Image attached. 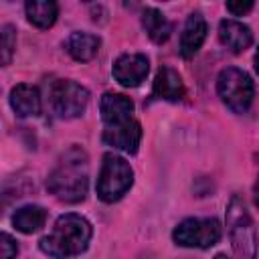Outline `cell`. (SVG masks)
Listing matches in <instances>:
<instances>
[{"label": "cell", "instance_id": "6da1fadb", "mask_svg": "<svg viewBox=\"0 0 259 259\" xmlns=\"http://www.w3.org/2000/svg\"><path fill=\"white\" fill-rule=\"evenodd\" d=\"M49 192L69 204L81 202L89 188V158L83 148L73 146L61 154L47 178Z\"/></svg>", "mask_w": 259, "mask_h": 259}, {"label": "cell", "instance_id": "7a4b0ae2", "mask_svg": "<svg viewBox=\"0 0 259 259\" xmlns=\"http://www.w3.org/2000/svg\"><path fill=\"white\" fill-rule=\"evenodd\" d=\"M91 235L93 229L85 217L77 212H65L55 221L53 231L38 241V247L49 257L69 259L87 251Z\"/></svg>", "mask_w": 259, "mask_h": 259}, {"label": "cell", "instance_id": "3957f363", "mask_svg": "<svg viewBox=\"0 0 259 259\" xmlns=\"http://www.w3.org/2000/svg\"><path fill=\"white\" fill-rule=\"evenodd\" d=\"M227 229L229 239L237 259H257V231L255 223L241 200L239 194H233L227 206Z\"/></svg>", "mask_w": 259, "mask_h": 259}, {"label": "cell", "instance_id": "277c9868", "mask_svg": "<svg viewBox=\"0 0 259 259\" xmlns=\"http://www.w3.org/2000/svg\"><path fill=\"white\" fill-rule=\"evenodd\" d=\"M132 184H134V170L130 162L117 154H105L95 186L97 196L103 202H115L132 188Z\"/></svg>", "mask_w": 259, "mask_h": 259}, {"label": "cell", "instance_id": "5b68a950", "mask_svg": "<svg viewBox=\"0 0 259 259\" xmlns=\"http://www.w3.org/2000/svg\"><path fill=\"white\" fill-rule=\"evenodd\" d=\"M217 93L233 113H245L253 103L255 85L243 69L227 67L219 73Z\"/></svg>", "mask_w": 259, "mask_h": 259}, {"label": "cell", "instance_id": "8992f818", "mask_svg": "<svg viewBox=\"0 0 259 259\" xmlns=\"http://www.w3.org/2000/svg\"><path fill=\"white\" fill-rule=\"evenodd\" d=\"M49 103L57 117L75 119L85 113L89 103V91L71 79H57L49 89Z\"/></svg>", "mask_w": 259, "mask_h": 259}, {"label": "cell", "instance_id": "52a82bcc", "mask_svg": "<svg viewBox=\"0 0 259 259\" xmlns=\"http://www.w3.org/2000/svg\"><path fill=\"white\" fill-rule=\"evenodd\" d=\"M223 229L217 219H184L172 231V241L180 247L208 249L221 241Z\"/></svg>", "mask_w": 259, "mask_h": 259}, {"label": "cell", "instance_id": "ba28073f", "mask_svg": "<svg viewBox=\"0 0 259 259\" xmlns=\"http://www.w3.org/2000/svg\"><path fill=\"white\" fill-rule=\"evenodd\" d=\"M103 144L111 146L113 150H121L125 154H136L140 140H142V125L136 117L117 121V123H109L103 130L101 136Z\"/></svg>", "mask_w": 259, "mask_h": 259}, {"label": "cell", "instance_id": "9c48e42d", "mask_svg": "<svg viewBox=\"0 0 259 259\" xmlns=\"http://www.w3.org/2000/svg\"><path fill=\"white\" fill-rule=\"evenodd\" d=\"M150 71L148 57L142 53H125L119 55L111 67L113 79L123 87H138Z\"/></svg>", "mask_w": 259, "mask_h": 259}, {"label": "cell", "instance_id": "30bf717a", "mask_svg": "<svg viewBox=\"0 0 259 259\" xmlns=\"http://www.w3.org/2000/svg\"><path fill=\"white\" fill-rule=\"evenodd\" d=\"M206 38V20L202 16V12L194 10L188 14L186 22H184V28H182V34H180V55L182 59H192L198 49L202 47Z\"/></svg>", "mask_w": 259, "mask_h": 259}, {"label": "cell", "instance_id": "8fae6325", "mask_svg": "<svg viewBox=\"0 0 259 259\" xmlns=\"http://www.w3.org/2000/svg\"><path fill=\"white\" fill-rule=\"evenodd\" d=\"M184 93H186V89H184V83H182V77L178 75V71H174L168 65L160 67L156 73V79H154L152 99L180 101L184 97Z\"/></svg>", "mask_w": 259, "mask_h": 259}, {"label": "cell", "instance_id": "7c38bea8", "mask_svg": "<svg viewBox=\"0 0 259 259\" xmlns=\"http://www.w3.org/2000/svg\"><path fill=\"white\" fill-rule=\"evenodd\" d=\"M99 111H101V119L103 125L109 123H117L123 119L134 117V101L121 93H103L99 99Z\"/></svg>", "mask_w": 259, "mask_h": 259}, {"label": "cell", "instance_id": "4fadbf2b", "mask_svg": "<svg viewBox=\"0 0 259 259\" xmlns=\"http://www.w3.org/2000/svg\"><path fill=\"white\" fill-rule=\"evenodd\" d=\"M219 38L229 51L241 53V51L251 47L253 32H251V28L247 24H243L239 20H233V18H225L219 24Z\"/></svg>", "mask_w": 259, "mask_h": 259}, {"label": "cell", "instance_id": "5bb4252c", "mask_svg": "<svg viewBox=\"0 0 259 259\" xmlns=\"http://www.w3.org/2000/svg\"><path fill=\"white\" fill-rule=\"evenodd\" d=\"M10 107L18 117H32L40 113V95L34 85H14L10 89Z\"/></svg>", "mask_w": 259, "mask_h": 259}, {"label": "cell", "instance_id": "9a60e30c", "mask_svg": "<svg viewBox=\"0 0 259 259\" xmlns=\"http://www.w3.org/2000/svg\"><path fill=\"white\" fill-rule=\"evenodd\" d=\"M99 47H101V40L97 34H91V32H71L65 40V49L67 53L75 59V61H81V63H87L91 61L97 53H99Z\"/></svg>", "mask_w": 259, "mask_h": 259}, {"label": "cell", "instance_id": "2e32d148", "mask_svg": "<svg viewBox=\"0 0 259 259\" xmlns=\"http://www.w3.org/2000/svg\"><path fill=\"white\" fill-rule=\"evenodd\" d=\"M142 26H144L146 34L150 36V40L156 45L166 42L172 34V22L166 18L164 12H160L154 6H146L142 10Z\"/></svg>", "mask_w": 259, "mask_h": 259}, {"label": "cell", "instance_id": "e0dca14e", "mask_svg": "<svg viewBox=\"0 0 259 259\" xmlns=\"http://www.w3.org/2000/svg\"><path fill=\"white\" fill-rule=\"evenodd\" d=\"M45 223H47V210L38 204H24V206L16 208V212L12 214L14 229L24 235L40 231L45 227Z\"/></svg>", "mask_w": 259, "mask_h": 259}, {"label": "cell", "instance_id": "ac0fdd59", "mask_svg": "<svg viewBox=\"0 0 259 259\" xmlns=\"http://www.w3.org/2000/svg\"><path fill=\"white\" fill-rule=\"evenodd\" d=\"M24 10H26L28 22L40 30L51 28L59 16V6L53 0H28L24 4Z\"/></svg>", "mask_w": 259, "mask_h": 259}, {"label": "cell", "instance_id": "d6986e66", "mask_svg": "<svg viewBox=\"0 0 259 259\" xmlns=\"http://www.w3.org/2000/svg\"><path fill=\"white\" fill-rule=\"evenodd\" d=\"M14 49H16V30L12 24H4L0 32V61L4 67L10 65Z\"/></svg>", "mask_w": 259, "mask_h": 259}, {"label": "cell", "instance_id": "ffe728a7", "mask_svg": "<svg viewBox=\"0 0 259 259\" xmlns=\"http://www.w3.org/2000/svg\"><path fill=\"white\" fill-rule=\"evenodd\" d=\"M16 253H18L16 241L8 233H2L0 235V259H14Z\"/></svg>", "mask_w": 259, "mask_h": 259}, {"label": "cell", "instance_id": "44dd1931", "mask_svg": "<svg viewBox=\"0 0 259 259\" xmlns=\"http://www.w3.org/2000/svg\"><path fill=\"white\" fill-rule=\"evenodd\" d=\"M251 8H253V2H251V0H239V2L231 0V2H227V10H229L233 16H243V14H247Z\"/></svg>", "mask_w": 259, "mask_h": 259}, {"label": "cell", "instance_id": "7402d4cb", "mask_svg": "<svg viewBox=\"0 0 259 259\" xmlns=\"http://www.w3.org/2000/svg\"><path fill=\"white\" fill-rule=\"evenodd\" d=\"M253 194H255V202H257V206H259V176H257V180H255V186H253Z\"/></svg>", "mask_w": 259, "mask_h": 259}, {"label": "cell", "instance_id": "603a6c76", "mask_svg": "<svg viewBox=\"0 0 259 259\" xmlns=\"http://www.w3.org/2000/svg\"><path fill=\"white\" fill-rule=\"evenodd\" d=\"M253 63H255V71H257V75H259V49H257V53H255V59H253Z\"/></svg>", "mask_w": 259, "mask_h": 259}, {"label": "cell", "instance_id": "cb8c5ba5", "mask_svg": "<svg viewBox=\"0 0 259 259\" xmlns=\"http://www.w3.org/2000/svg\"><path fill=\"white\" fill-rule=\"evenodd\" d=\"M214 259H229L225 253H219V255H214Z\"/></svg>", "mask_w": 259, "mask_h": 259}]
</instances>
